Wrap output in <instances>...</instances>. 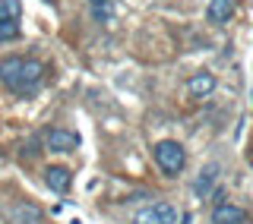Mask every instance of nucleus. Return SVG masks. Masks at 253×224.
I'll return each instance as SVG.
<instances>
[{"mask_svg": "<svg viewBox=\"0 0 253 224\" xmlns=\"http://www.w3.org/2000/svg\"><path fill=\"white\" fill-rule=\"evenodd\" d=\"M42 79H44L42 60H32V57H3L0 60V82L13 95H26V98L35 95Z\"/></svg>", "mask_w": 253, "mask_h": 224, "instance_id": "f257e3e1", "label": "nucleus"}, {"mask_svg": "<svg viewBox=\"0 0 253 224\" xmlns=\"http://www.w3.org/2000/svg\"><path fill=\"white\" fill-rule=\"evenodd\" d=\"M155 164H158V171H162L165 177H177V174L184 171V164H187L184 146L174 142V139L158 142V146H155Z\"/></svg>", "mask_w": 253, "mask_h": 224, "instance_id": "f03ea898", "label": "nucleus"}, {"mask_svg": "<svg viewBox=\"0 0 253 224\" xmlns=\"http://www.w3.org/2000/svg\"><path fill=\"white\" fill-rule=\"evenodd\" d=\"M3 221L6 224H44V215H42L38 205H32V202H16V205L6 209Z\"/></svg>", "mask_w": 253, "mask_h": 224, "instance_id": "7ed1b4c3", "label": "nucleus"}, {"mask_svg": "<svg viewBox=\"0 0 253 224\" xmlns=\"http://www.w3.org/2000/svg\"><path fill=\"white\" fill-rule=\"evenodd\" d=\"M44 146H47V151L63 155V151H73L79 146V136L70 130H60V126H51V130H44Z\"/></svg>", "mask_w": 253, "mask_h": 224, "instance_id": "20e7f679", "label": "nucleus"}, {"mask_svg": "<svg viewBox=\"0 0 253 224\" xmlns=\"http://www.w3.org/2000/svg\"><path fill=\"white\" fill-rule=\"evenodd\" d=\"M218 174H221V167H218V161H209L203 167L200 174H196V180H193V196L196 199H206L215 189V180H218Z\"/></svg>", "mask_w": 253, "mask_h": 224, "instance_id": "39448f33", "label": "nucleus"}, {"mask_svg": "<svg viewBox=\"0 0 253 224\" xmlns=\"http://www.w3.org/2000/svg\"><path fill=\"white\" fill-rule=\"evenodd\" d=\"M244 221H247V212L231 202H218L212 212V224H244Z\"/></svg>", "mask_w": 253, "mask_h": 224, "instance_id": "423d86ee", "label": "nucleus"}, {"mask_svg": "<svg viewBox=\"0 0 253 224\" xmlns=\"http://www.w3.org/2000/svg\"><path fill=\"white\" fill-rule=\"evenodd\" d=\"M44 183L54 189V193H67L70 183H73V174H70L67 167H60V164H51V167H44Z\"/></svg>", "mask_w": 253, "mask_h": 224, "instance_id": "0eeeda50", "label": "nucleus"}, {"mask_svg": "<svg viewBox=\"0 0 253 224\" xmlns=\"http://www.w3.org/2000/svg\"><path fill=\"white\" fill-rule=\"evenodd\" d=\"M187 89H190V95H193V98H209L212 92H215V76L212 73H193V79H190L187 82Z\"/></svg>", "mask_w": 253, "mask_h": 224, "instance_id": "6e6552de", "label": "nucleus"}, {"mask_svg": "<svg viewBox=\"0 0 253 224\" xmlns=\"http://www.w3.org/2000/svg\"><path fill=\"white\" fill-rule=\"evenodd\" d=\"M234 16V0H209V6H206V19L209 22H228Z\"/></svg>", "mask_w": 253, "mask_h": 224, "instance_id": "1a4fd4ad", "label": "nucleus"}, {"mask_svg": "<svg viewBox=\"0 0 253 224\" xmlns=\"http://www.w3.org/2000/svg\"><path fill=\"white\" fill-rule=\"evenodd\" d=\"M89 10H92V19L101 22V26H111L114 16H117L114 0H89Z\"/></svg>", "mask_w": 253, "mask_h": 224, "instance_id": "9d476101", "label": "nucleus"}, {"mask_svg": "<svg viewBox=\"0 0 253 224\" xmlns=\"http://www.w3.org/2000/svg\"><path fill=\"white\" fill-rule=\"evenodd\" d=\"M22 3L19 0H0V22H19Z\"/></svg>", "mask_w": 253, "mask_h": 224, "instance_id": "9b49d317", "label": "nucleus"}, {"mask_svg": "<svg viewBox=\"0 0 253 224\" xmlns=\"http://www.w3.org/2000/svg\"><path fill=\"white\" fill-rule=\"evenodd\" d=\"M155 218H158V224H174L177 221V209L171 202H162V205H155Z\"/></svg>", "mask_w": 253, "mask_h": 224, "instance_id": "f8f14e48", "label": "nucleus"}, {"mask_svg": "<svg viewBox=\"0 0 253 224\" xmlns=\"http://www.w3.org/2000/svg\"><path fill=\"white\" fill-rule=\"evenodd\" d=\"M19 35V22H0V41H13Z\"/></svg>", "mask_w": 253, "mask_h": 224, "instance_id": "ddd939ff", "label": "nucleus"}, {"mask_svg": "<svg viewBox=\"0 0 253 224\" xmlns=\"http://www.w3.org/2000/svg\"><path fill=\"white\" fill-rule=\"evenodd\" d=\"M133 221H136V224H158V218H155V209H139Z\"/></svg>", "mask_w": 253, "mask_h": 224, "instance_id": "4468645a", "label": "nucleus"}, {"mask_svg": "<svg viewBox=\"0 0 253 224\" xmlns=\"http://www.w3.org/2000/svg\"><path fill=\"white\" fill-rule=\"evenodd\" d=\"M180 224H193V215H190V212H187V215H184V218H180Z\"/></svg>", "mask_w": 253, "mask_h": 224, "instance_id": "2eb2a0df", "label": "nucleus"}, {"mask_svg": "<svg viewBox=\"0 0 253 224\" xmlns=\"http://www.w3.org/2000/svg\"><path fill=\"white\" fill-rule=\"evenodd\" d=\"M47 3H54V0H47Z\"/></svg>", "mask_w": 253, "mask_h": 224, "instance_id": "dca6fc26", "label": "nucleus"}]
</instances>
